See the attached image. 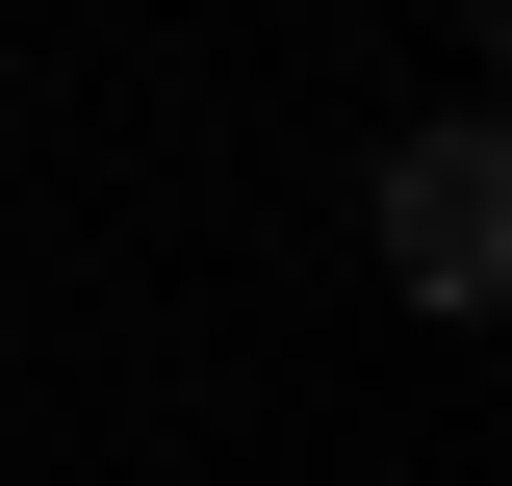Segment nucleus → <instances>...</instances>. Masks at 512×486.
Masks as SVG:
<instances>
[{
  "mask_svg": "<svg viewBox=\"0 0 512 486\" xmlns=\"http://www.w3.org/2000/svg\"><path fill=\"white\" fill-rule=\"evenodd\" d=\"M487 256H512V205H487V128H436V154L384 180V282H410V307H487Z\"/></svg>",
  "mask_w": 512,
  "mask_h": 486,
  "instance_id": "f257e3e1",
  "label": "nucleus"
}]
</instances>
